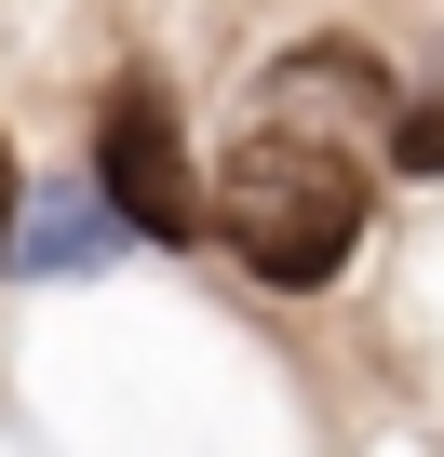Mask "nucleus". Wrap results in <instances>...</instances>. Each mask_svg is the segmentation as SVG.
<instances>
[{
    "instance_id": "obj_1",
    "label": "nucleus",
    "mask_w": 444,
    "mask_h": 457,
    "mask_svg": "<svg viewBox=\"0 0 444 457\" xmlns=\"http://www.w3.org/2000/svg\"><path fill=\"white\" fill-rule=\"evenodd\" d=\"M202 228L230 243L270 296H323L350 256H364V175L323 148V135H243L202 188Z\"/></svg>"
},
{
    "instance_id": "obj_2",
    "label": "nucleus",
    "mask_w": 444,
    "mask_h": 457,
    "mask_svg": "<svg viewBox=\"0 0 444 457\" xmlns=\"http://www.w3.org/2000/svg\"><path fill=\"white\" fill-rule=\"evenodd\" d=\"M95 202L135 228V243H188V228H202V188H188V148H175L162 81H108V121H95Z\"/></svg>"
},
{
    "instance_id": "obj_3",
    "label": "nucleus",
    "mask_w": 444,
    "mask_h": 457,
    "mask_svg": "<svg viewBox=\"0 0 444 457\" xmlns=\"http://www.w3.org/2000/svg\"><path fill=\"white\" fill-rule=\"evenodd\" d=\"M121 243H135V228L95 202V175H68V188L14 202V243H0V270H28V283H81V270H108Z\"/></svg>"
},
{
    "instance_id": "obj_4",
    "label": "nucleus",
    "mask_w": 444,
    "mask_h": 457,
    "mask_svg": "<svg viewBox=\"0 0 444 457\" xmlns=\"http://www.w3.org/2000/svg\"><path fill=\"white\" fill-rule=\"evenodd\" d=\"M270 108H297V135L310 121H390V81L364 41H310L297 68H270Z\"/></svg>"
},
{
    "instance_id": "obj_5",
    "label": "nucleus",
    "mask_w": 444,
    "mask_h": 457,
    "mask_svg": "<svg viewBox=\"0 0 444 457\" xmlns=\"http://www.w3.org/2000/svg\"><path fill=\"white\" fill-rule=\"evenodd\" d=\"M390 162L404 175H444V95L431 108H390Z\"/></svg>"
},
{
    "instance_id": "obj_6",
    "label": "nucleus",
    "mask_w": 444,
    "mask_h": 457,
    "mask_svg": "<svg viewBox=\"0 0 444 457\" xmlns=\"http://www.w3.org/2000/svg\"><path fill=\"white\" fill-rule=\"evenodd\" d=\"M14 202H28V175H14V148H0V243H14Z\"/></svg>"
}]
</instances>
